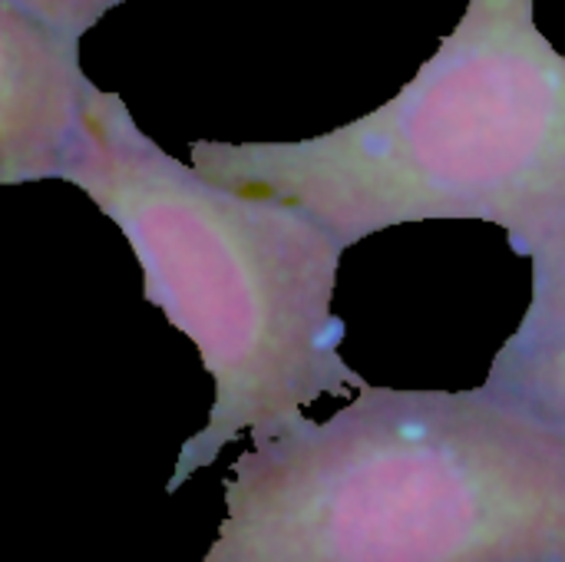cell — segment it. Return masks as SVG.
Wrapping results in <instances>:
<instances>
[{"mask_svg":"<svg viewBox=\"0 0 565 562\" xmlns=\"http://www.w3.org/2000/svg\"><path fill=\"white\" fill-rule=\"evenodd\" d=\"M202 562H565V431L490 384H367L232 464Z\"/></svg>","mask_w":565,"mask_h":562,"instance_id":"obj_1","label":"cell"},{"mask_svg":"<svg viewBox=\"0 0 565 562\" xmlns=\"http://www.w3.org/2000/svg\"><path fill=\"white\" fill-rule=\"evenodd\" d=\"M60 179L119 225L142 295L202 354L215 397L179 450L175 494L238 437L265 441L321 401L367 388L331 311L344 242L311 212L248 195L159 149L116 93L93 89Z\"/></svg>","mask_w":565,"mask_h":562,"instance_id":"obj_2","label":"cell"},{"mask_svg":"<svg viewBox=\"0 0 565 562\" xmlns=\"http://www.w3.org/2000/svg\"><path fill=\"white\" fill-rule=\"evenodd\" d=\"M536 0H467L414 79L367 116L295 142H192V166L321 219L351 248L374 232L470 219L526 232L565 212V56Z\"/></svg>","mask_w":565,"mask_h":562,"instance_id":"obj_3","label":"cell"},{"mask_svg":"<svg viewBox=\"0 0 565 562\" xmlns=\"http://www.w3.org/2000/svg\"><path fill=\"white\" fill-rule=\"evenodd\" d=\"M79 36L0 0V182L60 179L79 136L93 83Z\"/></svg>","mask_w":565,"mask_h":562,"instance_id":"obj_4","label":"cell"},{"mask_svg":"<svg viewBox=\"0 0 565 562\" xmlns=\"http://www.w3.org/2000/svg\"><path fill=\"white\" fill-rule=\"evenodd\" d=\"M507 238L516 255L530 258V305L507 348L559 341L565 338V212Z\"/></svg>","mask_w":565,"mask_h":562,"instance_id":"obj_5","label":"cell"},{"mask_svg":"<svg viewBox=\"0 0 565 562\" xmlns=\"http://www.w3.org/2000/svg\"><path fill=\"white\" fill-rule=\"evenodd\" d=\"M487 384L523 401L565 431V338L533 348H500Z\"/></svg>","mask_w":565,"mask_h":562,"instance_id":"obj_6","label":"cell"},{"mask_svg":"<svg viewBox=\"0 0 565 562\" xmlns=\"http://www.w3.org/2000/svg\"><path fill=\"white\" fill-rule=\"evenodd\" d=\"M20 10L40 17L43 23H53L73 36H83L86 30H93L109 10H116L126 0H10Z\"/></svg>","mask_w":565,"mask_h":562,"instance_id":"obj_7","label":"cell"}]
</instances>
